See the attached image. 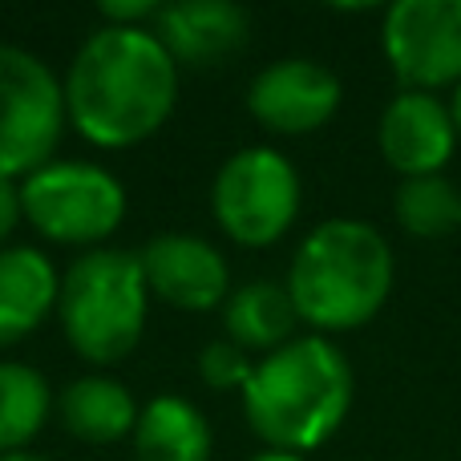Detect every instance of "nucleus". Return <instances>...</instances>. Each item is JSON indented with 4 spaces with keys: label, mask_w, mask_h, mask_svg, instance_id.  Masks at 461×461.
<instances>
[{
    "label": "nucleus",
    "mask_w": 461,
    "mask_h": 461,
    "mask_svg": "<svg viewBox=\"0 0 461 461\" xmlns=\"http://www.w3.org/2000/svg\"><path fill=\"white\" fill-rule=\"evenodd\" d=\"M24 223L57 247L94 251L126 223L130 194L113 170L81 158H53L21 178Z\"/></svg>",
    "instance_id": "5"
},
{
    "label": "nucleus",
    "mask_w": 461,
    "mask_h": 461,
    "mask_svg": "<svg viewBox=\"0 0 461 461\" xmlns=\"http://www.w3.org/2000/svg\"><path fill=\"white\" fill-rule=\"evenodd\" d=\"M138 259L150 295L178 312H215L235 292L223 251L203 235H183V230L154 235L138 251Z\"/></svg>",
    "instance_id": "10"
},
{
    "label": "nucleus",
    "mask_w": 461,
    "mask_h": 461,
    "mask_svg": "<svg viewBox=\"0 0 461 461\" xmlns=\"http://www.w3.org/2000/svg\"><path fill=\"white\" fill-rule=\"evenodd\" d=\"M65 86V118L97 150L142 146L178 105V65L154 29L97 24L77 45Z\"/></svg>",
    "instance_id": "1"
},
{
    "label": "nucleus",
    "mask_w": 461,
    "mask_h": 461,
    "mask_svg": "<svg viewBox=\"0 0 461 461\" xmlns=\"http://www.w3.org/2000/svg\"><path fill=\"white\" fill-rule=\"evenodd\" d=\"M150 287L138 251L126 247H94L81 251L61 271V320L65 344L86 365L113 368L134 357L150 316Z\"/></svg>",
    "instance_id": "4"
},
{
    "label": "nucleus",
    "mask_w": 461,
    "mask_h": 461,
    "mask_svg": "<svg viewBox=\"0 0 461 461\" xmlns=\"http://www.w3.org/2000/svg\"><path fill=\"white\" fill-rule=\"evenodd\" d=\"M393 219L413 239H446L461 230V186L446 175L401 178L393 194Z\"/></svg>",
    "instance_id": "18"
},
{
    "label": "nucleus",
    "mask_w": 461,
    "mask_h": 461,
    "mask_svg": "<svg viewBox=\"0 0 461 461\" xmlns=\"http://www.w3.org/2000/svg\"><path fill=\"white\" fill-rule=\"evenodd\" d=\"M247 461H308V457L287 454V449H259V454H251Z\"/></svg>",
    "instance_id": "22"
},
{
    "label": "nucleus",
    "mask_w": 461,
    "mask_h": 461,
    "mask_svg": "<svg viewBox=\"0 0 461 461\" xmlns=\"http://www.w3.org/2000/svg\"><path fill=\"white\" fill-rule=\"evenodd\" d=\"M57 409L53 384L24 360H0V457L24 454Z\"/></svg>",
    "instance_id": "17"
},
{
    "label": "nucleus",
    "mask_w": 461,
    "mask_h": 461,
    "mask_svg": "<svg viewBox=\"0 0 461 461\" xmlns=\"http://www.w3.org/2000/svg\"><path fill=\"white\" fill-rule=\"evenodd\" d=\"M0 461H53V457H41V454H29V449H24V454H5Z\"/></svg>",
    "instance_id": "24"
},
{
    "label": "nucleus",
    "mask_w": 461,
    "mask_h": 461,
    "mask_svg": "<svg viewBox=\"0 0 461 461\" xmlns=\"http://www.w3.org/2000/svg\"><path fill=\"white\" fill-rule=\"evenodd\" d=\"M57 413H61L65 433H73L86 446H113V441L134 438V425L142 405L134 393L105 373H86L69 381L57 397Z\"/></svg>",
    "instance_id": "14"
},
{
    "label": "nucleus",
    "mask_w": 461,
    "mask_h": 461,
    "mask_svg": "<svg viewBox=\"0 0 461 461\" xmlns=\"http://www.w3.org/2000/svg\"><path fill=\"white\" fill-rule=\"evenodd\" d=\"M357 397V376L340 344L303 332L284 348L255 360L247 389L239 393L243 417L263 449L312 454L340 433Z\"/></svg>",
    "instance_id": "2"
},
{
    "label": "nucleus",
    "mask_w": 461,
    "mask_h": 461,
    "mask_svg": "<svg viewBox=\"0 0 461 461\" xmlns=\"http://www.w3.org/2000/svg\"><path fill=\"white\" fill-rule=\"evenodd\" d=\"M449 113H454V126H457V138H461V86L454 89V97H449Z\"/></svg>",
    "instance_id": "23"
},
{
    "label": "nucleus",
    "mask_w": 461,
    "mask_h": 461,
    "mask_svg": "<svg viewBox=\"0 0 461 461\" xmlns=\"http://www.w3.org/2000/svg\"><path fill=\"white\" fill-rule=\"evenodd\" d=\"M457 235H461V230H457Z\"/></svg>",
    "instance_id": "25"
},
{
    "label": "nucleus",
    "mask_w": 461,
    "mask_h": 461,
    "mask_svg": "<svg viewBox=\"0 0 461 461\" xmlns=\"http://www.w3.org/2000/svg\"><path fill=\"white\" fill-rule=\"evenodd\" d=\"M295 328H300V316L292 308V295L276 279H251L235 287L223 303V336L251 357L284 348L287 340H295Z\"/></svg>",
    "instance_id": "16"
},
{
    "label": "nucleus",
    "mask_w": 461,
    "mask_h": 461,
    "mask_svg": "<svg viewBox=\"0 0 461 461\" xmlns=\"http://www.w3.org/2000/svg\"><path fill=\"white\" fill-rule=\"evenodd\" d=\"M24 223V207H21V183L8 175H0V251L8 247L13 230Z\"/></svg>",
    "instance_id": "21"
},
{
    "label": "nucleus",
    "mask_w": 461,
    "mask_h": 461,
    "mask_svg": "<svg viewBox=\"0 0 461 461\" xmlns=\"http://www.w3.org/2000/svg\"><path fill=\"white\" fill-rule=\"evenodd\" d=\"M344 102V86L324 61L279 57L263 65L247 86V113L267 134L303 138L324 130Z\"/></svg>",
    "instance_id": "9"
},
{
    "label": "nucleus",
    "mask_w": 461,
    "mask_h": 461,
    "mask_svg": "<svg viewBox=\"0 0 461 461\" xmlns=\"http://www.w3.org/2000/svg\"><path fill=\"white\" fill-rule=\"evenodd\" d=\"M130 441L138 461H211L215 449V433L203 409L178 393H158L146 401Z\"/></svg>",
    "instance_id": "15"
},
{
    "label": "nucleus",
    "mask_w": 461,
    "mask_h": 461,
    "mask_svg": "<svg viewBox=\"0 0 461 461\" xmlns=\"http://www.w3.org/2000/svg\"><path fill=\"white\" fill-rule=\"evenodd\" d=\"M381 49L405 89L461 86V0H397L384 8Z\"/></svg>",
    "instance_id": "8"
},
{
    "label": "nucleus",
    "mask_w": 461,
    "mask_h": 461,
    "mask_svg": "<svg viewBox=\"0 0 461 461\" xmlns=\"http://www.w3.org/2000/svg\"><path fill=\"white\" fill-rule=\"evenodd\" d=\"M255 373V357L243 352L239 344H230L227 336L203 344L199 352V381L215 393H243L247 381Z\"/></svg>",
    "instance_id": "19"
},
{
    "label": "nucleus",
    "mask_w": 461,
    "mask_h": 461,
    "mask_svg": "<svg viewBox=\"0 0 461 461\" xmlns=\"http://www.w3.org/2000/svg\"><path fill=\"white\" fill-rule=\"evenodd\" d=\"M61 271L41 247L0 251V348L29 340L57 312Z\"/></svg>",
    "instance_id": "13"
},
{
    "label": "nucleus",
    "mask_w": 461,
    "mask_h": 461,
    "mask_svg": "<svg viewBox=\"0 0 461 461\" xmlns=\"http://www.w3.org/2000/svg\"><path fill=\"white\" fill-rule=\"evenodd\" d=\"M397 284L389 239L365 219H324L300 239L287 263V295L316 336H340L373 324Z\"/></svg>",
    "instance_id": "3"
},
{
    "label": "nucleus",
    "mask_w": 461,
    "mask_h": 461,
    "mask_svg": "<svg viewBox=\"0 0 461 461\" xmlns=\"http://www.w3.org/2000/svg\"><path fill=\"white\" fill-rule=\"evenodd\" d=\"M65 130V86L53 65L21 45H0V175L21 183L53 162Z\"/></svg>",
    "instance_id": "7"
},
{
    "label": "nucleus",
    "mask_w": 461,
    "mask_h": 461,
    "mask_svg": "<svg viewBox=\"0 0 461 461\" xmlns=\"http://www.w3.org/2000/svg\"><path fill=\"white\" fill-rule=\"evenodd\" d=\"M303 183L295 162L276 146H243L211 183V219L239 247H271L295 227Z\"/></svg>",
    "instance_id": "6"
},
{
    "label": "nucleus",
    "mask_w": 461,
    "mask_h": 461,
    "mask_svg": "<svg viewBox=\"0 0 461 461\" xmlns=\"http://www.w3.org/2000/svg\"><path fill=\"white\" fill-rule=\"evenodd\" d=\"M154 37L167 45L178 69H211L247 45L251 13L230 0H178L162 5Z\"/></svg>",
    "instance_id": "12"
},
{
    "label": "nucleus",
    "mask_w": 461,
    "mask_h": 461,
    "mask_svg": "<svg viewBox=\"0 0 461 461\" xmlns=\"http://www.w3.org/2000/svg\"><path fill=\"white\" fill-rule=\"evenodd\" d=\"M457 142L461 138L454 113H449V102H441L438 94H421V89H401L376 122L381 158L401 178L446 175Z\"/></svg>",
    "instance_id": "11"
},
{
    "label": "nucleus",
    "mask_w": 461,
    "mask_h": 461,
    "mask_svg": "<svg viewBox=\"0 0 461 461\" xmlns=\"http://www.w3.org/2000/svg\"><path fill=\"white\" fill-rule=\"evenodd\" d=\"M158 13V0H105V5H97L102 24H113V29H154Z\"/></svg>",
    "instance_id": "20"
}]
</instances>
